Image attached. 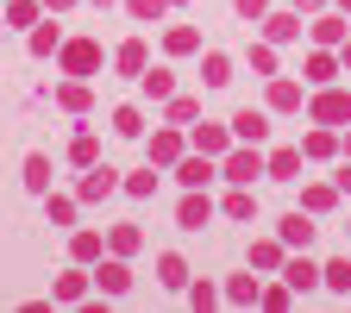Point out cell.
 <instances>
[{
  "instance_id": "cell-55",
  "label": "cell",
  "mask_w": 351,
  "mask_h": 313,
  "mask_svg": "<svg viewBox=\"0 0 351 313\" xmlns=\"http://www.w3.org/2000/svg\"><path fill=\"white\" fill-rule=\"evenodd\" d=\"M0 25H7V19H0Z\"/></svg>"
},
{
  "instance_id": "cell-4",
  "label": "cell",
  "mask_w": 351,
  "mask_h": 313,
  "mask_svg": "<svg viewBox=\"0 0 351 313\" xmlns=\"http://www.w3.org/2000/svg\"><path fill=\"white\" fill-rule=\"evenodd\" d=\"M307 113H314V125H345L351 119V95H345V88H314V101H307Z\"/></svg>"
},
{
  "instance_id": "cell-27",
  "label": "cell",
  "mask_w": 351,
  "mask_h": 313,
  "mask_svg": "<svg viewBox=\"0 0 351 313\" xmlns=\"http://www.w3.org/2000/svg\"><path fill=\"white\" fill-rule=\"evenodd\" d=\"M157 175H163V169H157V163H145V169H132L119 188H125L132 201H151V195H157Z\"/></svg>"
},
{
  "instance_id": "cell-19",
  "label": "cell",
  "mask_w": 351,
  "mask_h": 313,
  "mask_svg": "<svg viewBox=\"0 0 351 313\" xmlns=\"http://www.w3.org/2000/svg\"><path fill=\"white\" fill-rule=\"evenodd\" d=\"M339 69H345V63H339V51H326V44H314V51H307V82H314V88H326Z\"/></svg>"
},
{
  "instance_id": "cell-9",
  "label": "cell",
  "mask_w": 351,
  "mask_h": 313,
  "mask_svg": "<svg viewBox=\"0 0 351 313\" xmlns=\"http://www.w3.org/2000/svg\"><path fill=\"white\" fill-rule=\"evenodd\" d=\"M232 138L239 145H263L270 138V107H239L232 113Z\"/></svg>"
},
{
  "instance_id": "cell-47",
  "label": "cell",
  "mask_w": 351,
  "mask_h": 313,
  "mask_svg": "<svg viewBox=\"0 0 351 313\" xmlns=\"http://www.w3.org/2000/svg\"><path fill=\"white\" fill-rule=\"evenodd\" d=\"M289 7H295V13H307V19H314V13H326V0H289Z\"/></svg>"
},
{
  "instance_id": "cell-3",
  "label": "cell",
  "mask_w": 351,
  "mask_h": 313,
  "mask_svg": "<svg viewBox=\"0 0 351 313\" xmlns=\"http://www.w3.org/2000/svg\"><path fill=\"white\" fill-rule=\"evenodd\" d=\"M57 57H63V75H82V82H88V75L101 69V44H95V38H63Z\"/></svg>"
},
{
  "instance_id": "cell-24",
  "label": "cell",
  "mask_w": 351,
  "mask_h": 313,
  "mask_svg": "<svg viewBox=\"0 0 351 313\" xmlns=\"http://www.w3.org/2000/svg\"><path fill=\"white\" fill-rule=\"evenodd\" d=\"M138 245H145V232L132 226V219H119V226H107V251H113V257H132Z\"/></svg>"
},
{
  "instance_id": "cell-34",
  "label": "cell",
  "mask_w": 351,
  "mask_h": 313,
  "mask_svg": "<svg viewBox=\"0 0 351 313\" xmlns=\"http://www.w3.org/2000/svg\"><path fill=\"white\" fill-rule=\"evenodd\" d=\"M69 163H75V169L101 163V138H95V132H75V138H69Z\"/></svg>"
},
{
  "instance_id": "cell-14",
  "label": "cell",
  "mask_w": 351,
  "mask_h": 313,
  "mask_svg": "<svg viewBox=\"0 0 351 313\" xmlns=\"http://www.w3.org/2000/svg\"><path fill=\"white\" fill-rule=\"evenodd\" d=\"M95 288H101V295H125V288H132L125 257H101V263H95Z\"/></svg>"
},
{
  "instance_id": "cell-28",
  "label": "cell",
  "mask_w": 351,
  "mask_h": 313,
  "mask_svg": "<svg viewBox=\"0 0 351 313\" xmlns=\"http://www.w3.org/2000/svg\"><path fill=\"white\" fill-rule=\"evenodd\" d=\"M282 257H289L282 238H257V245H251V270H282Z\"/></svg>"
},
{
  "instance_id": "cell-6",
  "label": "cell",
  "mask_w": 351,
  "mask_h": 313,
  "mask_svg": "<svg viewBox=\"0 0 351 313\" xmlns=\"http://www.w3.org/2000/svg\"><path fill=\"white\" fill-rule=\"evenodd\" d=\"M107 195H119V169L113 163H88L82 182H75V201H107Z\"/></svg>"
},
{
  "instance_id": "cell-48",
  "label": "cell",
  "mask_w": 351,
  "mask_h": 313,
  "mask_svg": "<svg viewBox=\"0 0 351 313\" xmlns=\"http://www.w3.org/2000/svg\"><path fill=\"white\" fill-rule=\"evenodd\" d=\"M44 7H51V13H69V7H75V0H44Z\"/></svg>"
},
{
  "instance_id": "cell-40",
  "label": "cell",
  "mask_w": 351,
  "mask_h": 313,
  "mask_svg": "<svg viewBox=\"0 0 351 313\" xmlns=\"http://www.w3.org/2000/svg\"><path fill=\"white\" fill-rule=\"evenodd\" d=\"M251 69H257V75H276V44H270V38L251 44Z\"/></svg>"
},
{
  "instance_id": "cell-31",
  "label": "cell",
  "mask_w": 351,
  "mask_h": 313,
  "mask_svg": "<svg viewBox=\"0 0 351 313\" xmlns=\"http://www.w3.org/2000/svg\"><path fill=\"white\" fill-rule=\"evenodd\" d=\"M163 119H169V125H195V119H201V101H195V95H169V101H163Z\"/></svg>"
},
{
  "instance_id": "cell-13",
  "label": "cell",
  "mask_w": 351,
  "mask_h": 313,
  "mask_svg": "<svg viewBox=\"0 0 351 313\" xmlns=\"http://www.w3.org/2000/svg\"><path fill=\"white\" fill-rule=\"evenodd\" d=\"M207 219H213V201H207V188H189V195H182V207H176V226H182V232H201Z\"/></svg>"
},
{
  "instance_id": "cell-41",
  "label": "cell",
  "mask_w": 351,
  "mask_h": 313,
  "mask_svg": "<svg viewBox=\"0 0 351 313\" xmlns=\"http://www.w3.org/2000/svg\"><path fill=\"white\" fill-rule=\"evenodd\" d=\"M44 213H51V226H75V201H69V195H51V207H44Z\"/></svg>"
},
{
  "instance_id": "cell-23",
  "label": "cell",
  "mask_w": 351,
  "mask_h": 313,
  "mask_svg": "<svg viewBox=\"0 0 351 313\" xmlns=\"http://www.w3.org/2000/svg\"><path fill=\"white\" fill-rule=\"evenodd\" d=\"M157 282H163L169 295H182V288H189V263L176 257V251H163V257H157Z\"/></svg>"
},
{
  "instance_id": "cell-49",
  "label": "cell",
  "mask_w": 351,
  "mask_h": 313,
  "mask_svg": "<svg viewBox=\"0 0 351 313\" xmlns=\"http://www.w3.org/2000/svg\"><path fill=\"white\" fill-rule=\"evenodd\" d=\"M339 63H345V69H351V38H345V44H339Z\"/></svg>"
},
{
  "instance_id": "cell-46",
  "label": "cell",
  "mask_w": 351,
  "mask_h": 313,
  "mask_svg": "<svg viewBox=\"0 0 351 313\" xmlns=\"http://www.w3.org/2000/svg\"><path fill=\"white\" fill-rule=\"evenodd\" d=\"M332 182H339V195H351V157H345V163L332 169Z\"/></svg>"
},
{
  "instance_id": "cell-8",
  "label": "cell",
  "mask_w": 351,
  "mask_h": 313,
  "mask_svg": "<svg viewBox=\"0 0 351 313\" xmlns=\"http://www.w3.org/2000/svg\"><path fill=\"white\" fill-rule=\"evenodd\" d=\"M282 282H289L295 295H314V288H320V263L307 257V251H289V257H282Z\"/></svg>"
},
{
  "instance_id": "cell-29",
  "label": "cell",
  "mask_w": 351,
  "mask_h": 313,
  "mask_svg": "<svg viewBox=\"0 0 351 313\" xmlns=\"http://www.w3.org/2000/svg\"><path fill=\"white\" fill-rule=\"evenodd\" d=\"M38 7H44V0H7V7H0V19H7L13 32H32V25H38Z\"/></svg>"
},
{
  "instance_id": "cell-18",
  "label": "cell",
  "mask_w": 351,
  "mask_h": 313,
  "mask_svg": "<svg viewBox=\"0 0 351 313\" xmlns=\"http://www.w3.org/2000/svg\"><path fill=\"white\" fill-rule=\"evenodd\" d=\"M257 25H263V38H270V44H295V38H301V13H295V7H289V13H263Z\"/></svg>"
},
{
  "instance_id": "cell-5",
  "label": "cell",
  "mask_w": 351,
  "mask_h": 313,
  "mask_svg": "<svg viewBox=\"0 0 351 313\" xmlns=\"http://www.w3.org/2000/svg\"><path fill=\"white\" fill-rule=\"evenodd\" d=\"M239 138H232V125H213V119H201V125H189V151H201V157H226Z\"/></svg>"
},
{
  "instance_id": "cell-52",
  "label": "cell",
  "mask_w": 351,
  "mask_h": 313,
  "mask_svg": "<svg viewBox=\"0 0 351 313\" xmlns=\"http://www.w3.org/2000/svg\"><path fill=\"white\" fill-rule=\"evenodd\" d=\"M95 7H113V0H95Z\"/></svg>"
},
{
  "instance_id": "cell-1",
  "label": "cell",
  "mask_w": 351,
  "mask_h": 313,
  "mask_svg": "<svg viewBox=\"0 0 351 313\" xmlns=\"http://www.w3.org/2000/svg\"><path fill=\"white\" fill-rule=\"evenodd\" d=\"M219 175H226L232 188H251L257 175H270V169H263V151L257 145H232L226 157H219Z\"/></svg>"
},
{
  "instance_id": "cell-21",
  "label": "cell",
  "mask_w": 351,
  "mask_h": 313,
  "mask_svg": "<svg viewBox=\"0 0 351 313\" xmlns=\"http://www.w3.org/2000/svg\"><path fill=\"white\" fill-rule=\"evenodd\" d=\"M138 88H145V101H169V95H176V69H169V63H157V69H145V75H138Z\"/></svg>"
},
{
  "instance_id": "cell-30",
  "label": "cell",
  "mask_w": 351,
  "mask_h": 313,
  "mask_svg": "<svg viewBox=\"0 0 351 313\" xmlns=\"http://www.w3.org/2000/svg\"><path fill=\"white\" fill-rule=\"evenodd\" d=\"M201 82H207V88H226V82H232V57H226V51H207V57H201Z\"/></svg>"
},
{
  "instance_id": "cell-22",
  "label": "cell",
  "mask_w": 351,
  "mask_h": 313,
  "mask_svg": "<svg viewBox=\"0 0 351 313\" xmlns=\"http://www.w3.org/2000/svg\"><path fill=\"white\" fill-rule=\"evenodd\" d=\"M301 207L314 213V219L332 213V207H339V182H307V188H301Z\"/></svg>"
},
{
  "instance_id": "cell-45",
  "label": "cell",
  "mask_w": 351,
  "mask_h": 313,
  "mask_svg": "<svg viewBox=\"0 0 351 313\" xmlns=\"http://www.w3.org/2000/svg\"><path fill=\"white\" fill-rule=\"evenodd\" d=\"M257 301H263V307H289V301H295V288H289V282H282V288H263Z\"/></svg>"
},
{
  "instance_id": "cell-15",
  "label": "cell",
  "mask_w": 351,
  "mask_h": 313,
  "mask_svg": "<svg viewBox=\"0 0 351 313\" xmlns=\"http://www.w3.org/2000/svg\"><path fill=\"white\" fill-rule=\"evenodd\" d=\"M88 282H95V270H88V263H69V270L51 282V301H82V295H88Z\"/></svg>"
},
{
  "instance_id": "cell-25",
  "label": "cell",
  "mask_w": 351,
  "mask_h": 313,
  "mask_svg": "<svg viewBox=\"0 0 351 313\" xmlns=\"http://www.w3.org/2000/svg\"><path fill=\"white\" fill-rule=\"evenodd\" d=\"M320 288H332V295H345V301H351V257L320 263Z\"/></svg>"
},
{
  "instance_id": "cell-33",
  "label": "cell",
  "mask_w": 351,
  "mask_h": 313,
  "mask_svg": "<svg viewBox=\"0 0 351 313\" xmlns=\"http://www.w3.org/2000/svg\"><path fill=\"white\" fill-rule=\"evenodd\" d=\"M25 188H32V195H51V157H44V151L25 157Z\"/></svg>"
},
{
  "instance_id": "cell-26",
  "label": "cell",
  "mask_w": 351,
  "mask_h": 313,
  "mask_svg": "<svg viewBox=\"0 0 351 313\" xmlns=\"http://www.w3.org/2000/svg\"><path fill=\"white\" fill-rule=\"evenodd\" d=\"M163 51H169V57H195V51H201V32H195V25H169V32H163Z\"/></svg>"
},
{
  "instance_id": "cell-36",
  "label": "cell",
  "mask_w": 351,
  "mask_h": 313,
  "mask_svg": "<svg viewBox=\"0 0 351 313\" xmlns=\"http://www.w3.org/2000/svg\"><path fill=\"white\" fill-rule=\"evenodd\" d=\"M57 44H63V32H57V25H32V32H25V51H32V57H51Z\"/></svg>"
},
{
  "instance_id": "cell-44",
  "label": "cell",
  "mask_w": 351,
  "mask_h": 313,
  "mask_svg": "<svg viewBox=\"0 0 351 313\" xmlns=\"http://www.w3.org/2000/svg\"><path fill=\"white\" fill-rule=\"evenodd\" d=\"M232 7H239V19H251V25H257L263 13H270V0H232Z\"/></svg>"
},
{
  "instance_id": "cell-38",
  "label": "cell",
  "mask_w": 351,
  "mask_h": 313,
  "mask_svg": "<svg viewBox=\"0 0 351 313\" xmlns=\"http://www.w3.org/2000/svg\"><path fill=\"white\" fill-rule=\"evenodd\" d=\"M257 295H263V288H257V276H251V270H245V276H232V282H226V301H232V307H251V301H257Z\"/></svg>"
},
{
  "instance_id": "cell-50",
  "label": "cell",
  "mask_w": 351,
  "mask_h": 313,
  "mask_svg": "<svg viewBox=\"0 0 351 313\" xmlns=\"http://www.w3.org/2000/svg\"><path fill=\"white\" fill-rule=\"evenodd\" d=\"M339 145H345V157H351V125H345V132H339Z\"/></svg>"
},
{
  "instance_id": "cell-43",
  "label": "cell",
  "mask_w": 351,
  "mask_h": 313,
  "mask_svg": "<svg viewBox=\"0 0 351 313\" xmlns=\"http://www.w3.org/2000/svg\"><path fill=\"white\" fill-rule=\"evenodd\" d=\"M163 7H169V0H125L132 19H163Z\"/></svg>"
},
{
  "instance_id": "cell-7",
  "label": "cell",
  "mask_w": 351,
  "mask_h": 313,
  "mask_svg": "<svg viewBox=\"0 0 351 313\" xmlns=\"http://www.w3.org/2000/svg\"><path fill=\"white\" fill-rule=\"evenodd\" d=\"M276 238H282L289 251H314L320 226H314V213H307V207H295V213H282V226H276Z\"/></svg>"
},
{
  "instance_id": "cell-42",
  "label": "cell",
  "mask_w": 351,
  "mask_h": 313,
  "mask_svg": "<svg viewBox=\"0 0 351 313\" xmlns=\"http://www.w3.org/2000/svg\"><path fill=\"white\" fill-rule=\"evenodd\" d=\"M182 295H189V307H195V313H201V307H213V301H219V288H213V282H189V288H182Z\"/></svg>"
},
{
  "instance_id": "cell-51",
  "label": "cell",
  "mask_w": 351,
  "mask_h": 313,
  "mask_svg": "<svg viewBox=\"0 0 351 313\" xmlns=\"http://www.w3.org/2000/svg\"><path fill=\"white\" fill-rule=\"evenodd\" d=\"M339 13H351V0H339Z\"/></svg>"
},
{
  "instance_id": "cell-10",
  "label": "cell",
  "mask_w": 351,
  "mask_h": 313,
  "mask_svg": "<svg viewBox=\"0 0 351 313\" xmlns=\"http://www.w3.org/2000/svg\"><path fill=\"white\" fill-rule=\"evenodd\" d=\"M219 175V157H201V151H182V163H176V182L182 188H207Z\"/></svg>"
},
{
  "instance_id": "cell-35",
  "label": "cell",
  "mask_w": 351,
  "mask_h": 313,
  "mask_svg": "<svg viewBox=\"0 0 351 313\" xmlns=\"http://www.w3.org/2000/svg\"><path fill=\"white\" fill-rule=\"evenodd\" d=\"M88 101H95V95H88V82H82V75L57 88V107H63V113H88Z\"/></svg>"
},
{
  "instance_id": "cell-32",
  "label": "cell",
  "mask_w": 351,
  "mask_h": 313,
  "mask_svg": "<svg viewBox=\"0 0 351 313\" xmlns=\"http://www.w3.org/2000/svg\"><path fill=\"white\" fill-rule=\"evenodd\" d=\"M219 213H226V219H239V226H245V219H257V195H251V188H232L226 201H219Z\"/></svg>"
},
{
  "instance_id": "cell-12",
  "label": "cell",
  "mask_w": 351,
  "mask_h": 313,
  "mask_svg": "<svg viewBox=\"0 0 351 313\" xmlns=\"http://www.w3.org/2000/svg\"><path fill=\"white\" fill-rule=\"evenodd\" d=\"M345 145H339V125H314V132H307V138H301V157L307 163H332Z\"/></svg>"
},
{
  "instance_id": "cell-11",
  "label": "cell",
  "mask_w": 351,
  "mask_h": 313,
  "mask_svg": "<svg viewBox=\"0 0 351 313\" xmlns=\"http://www.w3.org/2000/svg\"><path fill=\"white\" fill-rule=\"evenodd\" d=\"M263 169H270V182H301L307 157H301V145H276L270 157H263Z\"/></svg>"
},
{
  "instance_id": "cell-20",
  "label": "cell",
  "mask_w": 351,
  "mask_h": 313,
  "mask_svg": "<svg viewBox=\"0 0 351 313\" xmlns=\"http://www.w3.org/2000/svg\"><path fill=\"white\" fill-rule=\"evenodd\" d=\"M270 113H301V82H289V75H270Z\"/></svg>"
},
{
  "instance_id": "cell-53",
  "label": "cell",
  "mask_w": 351,
  "mask_h": 313,
  "mask_svg": "<svg viewBox=\"0 0 351 313\" xmlns=\"http://www.w3.org/2000/svg\"><path fill=\"white\" fill-rule=\"evenodd\" d=\"M169 7H182V0H169Z\"/></svg>"
},
{
  "instance_id": "cell-16",
  "label": "cell",
  "mask_w": 351,
  "mask_h": 313,
  "mask_svg": "<svg viewBox=\"0 0 351 313\" xmlns=\"http://www.w3.org/2000/svg\"><path fill=\"white\" fill-rule=\"evenodd\" d=\"M307 38H314V44H326V51H339V44L351 38V25H345V13H314Z\"/></svg>"
},
{
  "instance_id": "cell-54",
  "label": "cell",
  "mask_w": 351,
  "mask_h": 313,
  "mask_svg": "<svg viewBox=\"0 0 351 313\" xmlns=\"http://www.w3.org/2000/svg\"><path fill=\"white\" fill-rule=\"evenodd\" d=\"M345 238H351V226H345Z\"/></svg>"
},
{
  "instance_id": "cell-2",
  "label": "cell",
  "mask_w": 351,
  "mask_h": 313,
  "mask_svg": "<svg viewBox=\"0 0 351 313\" xmlns=\"http://www.w3.org/2000/svg\"><path fill=\"white\" fill-rule=\"evenodd\" d=\"M182 151H189V125H163V132H151L145 163H157V169H176V163H182Z\"/></svg>"
},
{
  "instance_id": "cell-17",
  "label": "cell",
  "mask_w": 351,
  "mask_h": 313,
  "mask_svg": "<svg viewBox=\"0 0 351 313\" xmlns=\"http://www.w3.org/2000/svg\"><path fill=\"white\" fill-rule=\"evenodd\" d=\"M113 69H119V75H132V82H138V75L151 69V51H145V38H125V44H119V51H113Z\"/></svg>"
},
{
  "instance_id": "cell-37",
  "label": "cell",
  "mask_w": 351,
  "mask_h": 313,
  "mask_svg": "<svg viewBox=\"0 0 351 313\" xmlns=\"http://www.w3.org/2000/svg\"><path fill=\"white\" fill-rule=\"evenodd\" d=\"M69 257L75 263H101V232H69Z\"/></svg>"
},
{
  "instance_id": "cell-39",
  "label": "cell",
  "mask_w": 351,
  "mask_h": 313,
  "mask_svg": "<svg viewBox=\"0 0 351 313\" xmlns=\"http://www.w3.org/2000/svg\"><path fill=\"white\" fill-rule=\"evenodd\" d=\"M113 132H119V138H138V132H145V113L138 107H113Z\"/></svg>"
}]
</instances>
